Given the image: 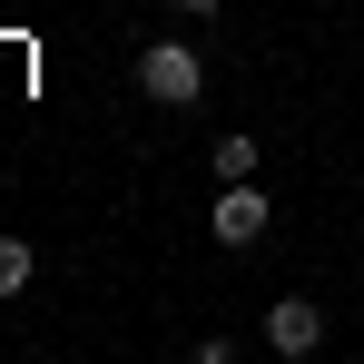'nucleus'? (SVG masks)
<instances>
[{"mask_svg":"<svg viewBox=\"0 0 364 364\" xmlns=\"http://www.w3.org/2000/svg\"><path fill=\"white\" fill-rule=\"evenodd\" d=\"M138 89H148L158 109H197V99H207V60H197L187 40H148V50H138Z\"/></svg>","mask_w":364,"mask_h":364,"instance_id":"nucleus-1","label":"nucleus"},{"mask_svg":"<svg viewBox=\"0 0 364 364\" xmlns=\"http://www.w3.org/2000/svg\"><path fill=\"white\" fill-rule=\"evenodd\" d=\"M266 217H276V207L256 197V178H227V187H217V207H207V237L237 256V246H256V237H266Z\"/></svg>","mask_w":364,"mask_h":364,"instance_id":"nucleus-2","label":"nucleus"},{"mask_svg":"<svg viewBox=\"0 0 364 364\" xmlns=\"http://www.w3.org/2000/svg\"><path fill=\"white\" fill-rule=\"evenodd\" d=\"M266 345H276L286 364H305L315 345H325V305H315V296H276V305H266Z\"/></svg>","mask_w":364,"mask_h":364,"instance_id":"nucleus-3","label":"nucleus"},{"mask_svg":"<svg viewBox=\"0 0 364 364\" xmlns=\"http://www.w3.org/2000/svg\"><path fill=\"white\" fill-rule=\"evenodd\" d=\"M40 276V256H30V237H0V296H20Z\"/></svg>","mask_w":364,"mask_h":364,"instance_id":"nucleus-4","label":"nucleus"},{"mask_svg":"<svg viewBox=\"0 0 364 364\" xmlns=\"http://www.w3.org/2000/svg\"><path fill=\"white\" fill-rule=\"evenodd\" d=\"M207 168H217V187H227V178H256V138H217Z\"/></svg>","mask_w":364,"mask_h":364,"instance_id":"nucleus-5","label":"nucleus"},{"mask_svg":"<svg viewBox=\"0 0 364 364\" xmlns=\"http://www.w3.org/2000/svg\"><path fill=\"white\" fill-rule=\"evenodd\" d=\"M168 10H187V20H207V10H217V0H168Z\"/></svg>","mask_w":364,"mask_h":364,"instance_id":"nucleus-6","label":"nucleus"}]
</instances>
